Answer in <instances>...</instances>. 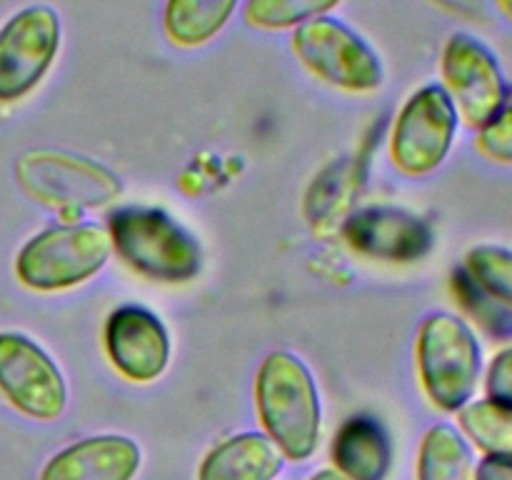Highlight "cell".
Instances as JSON below:
<instances>
[{
	"mask_svg": "<svg viewBox=\"0 0 512 480\" xmlns=\"http://www.w3.org/2000/svg\"><path fill=\"white\" fill-rule=\"evenodd\" d=\"M255 408L263 433L285 460L303 463L318 450L323 408L313 370L290 350L265 355L255 373Z\"/></svg>",
	"mask_w": 512,
	"mask_h": 480,
	"instance_id": "obj_1",
	"label": "cell"
},
{
	"mask_svg": "<svg viewBox=\"0 0 512 480\" xmlns=\"http://www.w3.org/2000/svg\"><path fill=\"white\" fill-rule=\"evenodd\" d=\"M113 253L143 278L180 285L198 278L203 250L180 220L153 205H123L105 225Z\"/></svg>",
	"mask_w": 512,
	"mask_h": 480,
	"instance_id": "obj_2",
	"label": "cell"
},
{
	"mask_svg": "<svg viewBox=\"0 0 512 480\" xmlns=\"http://www.w3.org/2000/svg\"><path fill=\"white\" fill-rule=\"evenodd\" d=\"M415 363L423 393L443 413H460L483 383V345L473 325L438 310L420 323Z\"/></svg>",
	"mask_w": 512,
	"mask_h": 480,
	"instance_id": "obj_3",
	"label": "cell"
},
{
	"mask_svg": "<svg viewBox=\"0 0 512 480\" xmlns=\"http://www.w3.org/2000/svg\"><path fill=\"white\" fill-rule=\"evenodd\" d=\"M110 255L113 243L105 225H53L25 240L15 255V275L35 293H60L93 280Z\"/></svg>",
	"mask_w": 512,
	"mask_h": 480,
	"instance_id": "obj_4",
	"label": "cell"
},
{
	"mask_svg": "<svg viewBox=\"0 0 512 480\" xmlns=\"http://www.w3.org/2000/svg\"><path fill=\"white\" fill-rule=\"evenodd\" d=\"M290 50L315 80L343 93H375L385 83V65L373 45L333 15L295 28Z\"/></svg>",
	"mask_w": 512,
	"mask_h": 480,
	"instance_id": "obj_5",
	"label": "cell"
},
{
	"mask_svg": "<svg viewBox=\"0 0 512 480\" xmlns=\"http://www.w3.org/2000/svg\"><path fill=\"white\" fill-rule=\"evenodd\" d=\"M460 115L440 83L415 88L400 105L390 130V160L400 173L425 178L448 160Z\"/></svg>",
	"mask_w": 512,
	"mask_h": 480,
	"instance_id": "obj_6",
	"label": "cell"
},
{
	"mask_svg": "<svg viewBox=\"0 0 512 480\" xmlns=\"http://www.w3.org/2000/svg\"><path fill=\"white\" fill-rule=\"evenodd\" d=\"M440 88L453 100L460 123L483 128L510 103V83L500 58L473 33H453L438 60Z\"/></svg>",
	"mask_w": 512,
	"mask_h": 480,
	"instance_id": "obj_7",
	"label": "cell"
},
{
	"mask_svg": "<svg viewBox=\"0 0 512 480\" xmlns=\"http://www.w3.org/2000/svg\"><path fill=\"white\" fill-rule=\"evenodd\" d=\"M15 175L30 198L53 208H105L123 195V183L108 165L65 150L25 153Z\"/></svg>",
	"mask_w": 512,
	"mask_h": 480,
	"instance_id": "obj_8",
	"label": "cell"
},
{
	"mask_svg": "<svg viewBox=\"0 0 512 480\" xmlns=\"http://www.w3.org/2000/svg\"><path fill=\"white\" fill-rule=\"evenodd\" d=\"M63 45L58 10L28 5L0 25V103H18L33 93L55 65Z\"/></svg>",
	"mask_w": 512,
	"mask_h": 480,
	"instance_id": "obj_9",
	"label": "cell"
},
{
	"mask_svg": "<svg viewBox=\"0 0 512 480\" xmlns=\"http://www.w3.org/2000/svg\"><path fill=\"white\" fill-rule=\"evenodd\" d=\"M0 393L33 420H58L68 408V383L53 355L30 335L0 333Z\"/></svg>",
	"mask_w": 512,
	"mask_h": 480,
	"instance_id": "obj_10",
	"label": "cell"
},
{
	"mask_svg": "<svg viewBox=\"0 0 512 480\" xmlns=\"http://www.w3.org/2000/svg\"><path fill=\"white\" fill-rule=\"evenodd\" d=\"M103 345L110 365L130 383H153L168 370L173 355L168 325L155 310L123 303L108 315Z\"/></svg>",
	"mask_w": 512,
	"mask_h": 480,
	"instance_id": "obj_11",
	"label": "cell"
},
{
	"mask_svg": "<svg viewBox=\"0 0 512 480\" xmlns=\"http://www.w3.org/2000/svg\"><path fill=\"white\" fill-rule=\"evenodd\" d=\"M343 240L355 255L380 263H418L433 250L435 230L423 215L395 205H368L345 220Z\"/></svg>",
	"mask_w": 512,
	"mask_h": 480,
	"instance_id": "obj_12",
	"label": "cell"
},
{
	"mask_svg": "<svg viewBox=\"0 0 512 480\" xmlns=\"http://www.w3.org/2000/svg\"><path fill=\"white\" fill-rule=\"evenodd\" d=\"M143 455L128 435H90L55 453L38 480H133Z\"/></svg>",
	"mask_w": 512,
	"mask_h": 480,
	"instance_id": "obj_13",
	"label": "cell"
},
{
	"mask_svg": "<svg viewBox=\"0 0 512 480\" xmlns=\"http://www.w3.org/2000/svg\"><path fill=\"white\" fill-rule=\"evenodd\" d=\"M283 453L260 430L230 435L200 460L198 480H275L283 470Z\"/></svg>",
	"mask_w": 512,
	"mask_h": 480,
	"instance_id": "obj_14",
	"label": "cell"
},
{
	"mask_svg": "<svg viewBox=\"0 0 512 480\" xmlns=\"http://www.w3.org/2000/svg\"><path fill=\"white\" fill-rule=\"evenodd\" d=\"M333 465L348 480H385L393 468V443L383 423L370 415H353L330 445Z\"/></svg>",
	"mask_w": 512,
	"mask_h": 480,
	"instance_id": "obj_15",
	"label": "cell"
},
{
	"mask_svg": "<svg viewBox=\"0 0 512 480\" xmlns=\"http://www.w3.org/2000/svg\"><path fill=\"white\" fill-rule=\"evenodd\" d=\"M243 0H165L163 33L170 45L183 50H195L218 38Z\"/></svg>",
	"mask_w": 512,
	"mask_h": 480,
	"instance_id": "obj_16",
	"label": "cell"
},
{
	"mask_svg": "<svg viewBox=\"0 0 512 480\" xmlns=\"http://www.w3.org/2000/svg\"><path fill=\"white\" fill-rule=\"evenodd\" d=\"M418 480H473L475 455L453 423H435L425 430L418 448Z\"/></svg>",
	"mask_w": 512,
	"mask_h": 480,
	"instance_id": "obj_17",
	"label": "cell"
},
{
	"mask_svg": "<svg viewBox=\"0 0 512 480\" xmlns=\"http://www.w3.org/2000/svg\"><path fill=\"white\" fill-rule=\"evenodd\" d=\"M458 415V428L470 448L483 455L512 458V408L493 403L488 398H475Z\"/></svg>",
	"mask_w": 512,
	"mask_h": 480,
	"instance_id": "obj_18",
	"label": "cell"
},
{
	"mask_svg": "<svg viewBox=\"0 0 512 480\" xmlns=\"http://www.w3.org/2000/svg\"><path fill=\"white\" fill-rule=\"evenodd\" d=\"M463 273L485 298L512 313V248L480 243L465 253Z\"/></svg>",
	"mask_w": 512,
	"mask_h": 480,
	"instance_id": "obj_19",
	"label": "cell"
},
{
	"mask_svg": "<svg viewBox=\"0 0 512 480\" xmlns=\"http://www.w3.org/2000/svg\"><path fill=\"white\" fill-rule=\"evenodd\" d=\"M343 0H243V20L263 33H293L300 25L333 13Z\"/></svg>",
	"mask_w": 512,
	"mask_h": 480,
	"instance_id": "obj_20",
	"label": "cell"
},
{
	"mask_svg": "<svg viewBox=\"0 0 512 480\" xmlns=\"http://www.w3.org/2000/svg\"><path fill=\"white\" fill-rule=\"evenodd\" d=\"M475 148L495 165H512V100L493 120L475 130Z\"/></svg>",
	"mask_w": 512,
	"mask_h": 480,
	"instance_id": "obj_21",
	"label": "cell"
},
{
	"mask_svg": "<svg viewBox=\"0 0 512 480\" xmlns=\"http://www.w3.org/2000/svg\"><path fill=\"white\" fill-rule=\"evenodd\" d=\"M485 398L512 408V343L503 345L483 368Z\"/></svg>",
	"mask_w": 512,
	"mask_h": 480,
	"instance_id": "obj_22",
	"label": "cell"
},
{
	"mask_svg": "<svg viewBox=\"0 0 512 480\" xmlns=\"http://www.w3.org/2000/svg\"><path fill=\"white\" fill-rule=\"evenodd\" d=\"M433 5L443 8L445 13L455 15L468 23H485L490 18V0H430Z\"/></svg>",
	"mask_w": 512,
	"mask_h": 480,
	"instance_id": "obj_23",
	"label": "cell"
},
{
	"mask_svg": "<svg viewBox=\"0 0 512 480\" xmlns=\"http://www.w3.org/2000/svg\"><path fill=\"white\" fill-rule=\"evenodd\" d=\"M473 480H512V458L483 455V458L475 463Z\"/></svg>",
	"mask_w": 512,
	"mask_h": 480,
	"instance_id": "obj_24",
	"label": "cell"
},
{
	"mask_svg": "<svg viewBox=\"0 0 512 480\" xmlns=\"http://www.w3.org/2000/svg\"><path fill=\"white\" fill-rule=\"evenodd\" d=\"M490 8L512 28V0H490Z\"/></svg>",
	"mask_w": 512,
	"mask_h": 480,
	"instance_id": "obj_25",
	"label": "cell"
},
{
	"mask_svg": "<svg viewBox=\"0 0 512 480\" xmlns=\"http://www.w3.org/2000/svg\"><path fill=\"white\" fill-rule=\"evenodd\" d=\"M308 480H348V478H343V475H340L335 468H323V470H318V473L310 475Z\"/></svg>",
	"mask_w": 512,
	"mask_h": 480,
	"instance_id": "obj_26",
	"label": "cell"
}]
</instances>
